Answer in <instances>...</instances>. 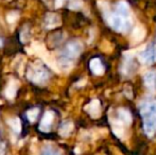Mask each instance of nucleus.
<instances>
[{
  "label": "nucleus",
  "instance_id": "obj_10",
  "mask_svg": "<svg viewBox=\"0 0 156 155\" xmlns=\"http://www.w3.org/2000/svg\"><path fill=\"white\" fill-rule=\"evenodd\" d=\"M91 117L97 118L100 116V101L99 100H93L88 105L85 107Z\"/></svg>",
  "mask_w": 156,
  "mask_h": 155
},
{
  "label": "nucleus",
  "instance_id": "obj_16",
  "mask_svg": "<svg viewBox=\"0 0 156 155\" xmlns=\"http://www.w3.org/2000/svg\"><path fill=\"white\" fill-rule=\"evenodd\" d=\"M144 33H146V32H144V30L142 29V28H136L133 32V39L135 41H141L144 36Z\"/></svg>",
  "mask_w": 156,
  "mask_h": 155
},
{
  "label": "nucleus",
  "instance_id": "obj_20",
  "mask_svg": "<svg viewBox=\"0 0 156 155\" xmlns=\"http://www.w3.org/2000/svg\"><path fill=\"white\" fill-rule=\"evenodd\" d=\"M0 155H4V148L0 147Z\"/></svg>",
  "mask_w": 156,
  "mask_h": 155
},
{
  "label": "nucleus",
  "instance_id": "obj_18",
  "mask_svg": "<svg viewBox=\"0 0 156 155\" xmlns=\"http://www.w3.org/2000/svg\"><path fill=\"white\" fill-rule=\"evenodd\" d=\"M41 155H62V153L58 149H55V148L47 147L41 151Z\"/></svg>",
  "mask_w": 156,
  "mask_h": 155
},
{
  "label": "nucleus",
  "instance_id": "obj_5",
  "mask_svg": "<svg viewBox=\"0 0 156 155\" xmlns=\"http://www.w3.org/2000/svg\"><path fill=\"white\" fill-rule=\"evenodd\" d=\"M139 60L144 64H151L153 62H156V49L153 47H149L141 52L139 55Z\"/></svg>",
  "mask_w": 156,
  "mask_h": 155
},
{
  "label": "nucleus",
  "instance_id": "obj_21",
  "mask_svg": "<svg viewBox=\"0 0 156 155\" xmlns=\"http://www.w3.org/2000/svg\"><path fill=\"white\" fill-rule=\"evenodd\" d=\"M63 0H56V5H60V4H62Z\"/></svg>",
  "mask_w": 156,
  "mask_h": 155
},
{
  "label": "nucleus",
  "instance_id": "obj_19",
  "mask_svg": "<svg viewBox=\"0 0 156 155\" xmlns=\"http://www.w3.org/2000/svg\"><path fill=\"white\" fill-rule=\"evenodd\" d=\"M18 18V13L17 12H11L10 14H8V21L10 23H13L17 20Z\"/></svg>",
  "mask_w": 156,
  "mask_h": 155
},
{
  "label": "nucleus",
  "instance_id": "obj_3",
  "mask_svg": "<svg viewBox=\"0 0 156 155\" xmlns=\"http://www.w3.org/2000/svg\"><path fill=\"white\" fill-rule=\"evenodd\" d=\"M27 76L33 83L39 85L46 84L49 79V72L39 64L30 65L27 71Z\"/></svg>",
  "mask_w": 156,
  "mask_h": 155
},
{
  "label": "nucleus",
  "instance_id": "obj_13",
  "mask_svg": "<svg viewBox=\"0 0 156 155\" xmlns=\"http://www.w3.org/2000/svg\"><path fill=\"white\" fill-rule=\"evenodd\" d=\"M72 130H73V124H72V122L65 121L60 128V134L64 137H67L70 135Z\"/></svg>",
  "mask_w": 156,
  "mask_h": 155
},
{
  "label": "nucleus",
  "instance_id": "obj_7",
  "mask_svg": "<svg viewBox=\"0 0 156 155\" xmlns=\"http://www.w3.org/2000/svg\"><path fill=\"white\" fill-rule=\"evenodd\" d=\"M117 117L119 122H117L116 124L118 125H129L132 121V118H131V114H129V111L124 110V108H119L117 110Z\"/></svg>",
  "mask_w": 156,
  "mask_h": 155
},
{
  "label": "nucleus",
  "instance_id": "obj_17",
  "mask_svg": "<svg viewBox=\"0 0 156 155\" xmlns=\"http://www.w3.org/2000/svg\"><path fill=\"white\" fill-rule=\"evenodd\" d=\"M38 108H31L27 112V118L30 122H34L36 120L37 116H38Z\"/></svg>",
  "mask_w": 156,
  "mask_h": 155
},
{
  "label": "nucleus",
  "instance_id": "obj_8",
  "mask_svg": "<svg viewBox=\"0 0 156 155\" xmlns=\"http://www.w3.org/2000/svg\"><path fill=\"white\" fill-rule=\"evenodd\" d=\"M44 25L47 29H53L61 25V18L56 14H48L44 20Z\"/></svg>",
  "mask_w": 156,
  "mask_h": 155
},
{
  "label": "nucleus",
  "instance_id": "obj_6",
  "mask_svg": "<svg viewBox=\"0 0 156 155\" xmlns=\"http://www.w3.org/2000/svg\"><path fill=\"white\" fill-rule=\"evenodd\" d=\"M53 119H54L53 112H51V111L46 112L41 121V124H39V130L43 131V132H49L50 129H51Z\"/></svg>",
  "mask_w": 156,
  "mask_h": 155
},
{
  "label": "nucleus",
  "instance_id": "obj_15",
  "mask_svg": "<svg viewBox=\"0 0 156 155\" xmlns=\"http://www.w3.org/2000/svg\"><path fill=\"white\" fill-rule=\"evenodd\" d=\"M8 123L15 133H20L21 132V122L18 118H16V117L11 118V119L8 121Z\"/></svg>",
  "mask_w": 156,
  "mask_h": 155
},
{
  "label": "nucleus",
  "instance_id": "obj_14",
  "mask_svg": "<svg viewBox=\"0 0 156 155\" xmlns=\"http://www.w3.org/2000/svg\"><path fill=\"white\" fill-rule=\"evenodd\" d=\"M117 13L121 16L125 17V18H129V9L125 2L121 1L117 4Z\"/></svg>",
  "mask_w": 156,
  "mask_h": 155
},
{
  "label": "nucleus",
  "instance_id": "obj_22",
  "mask_svg": "<svg viewBox=\"0 0 156 155\" xmlns=\"http://www.w3.org/2000/svg\"><path fill=\"white\" fill-rule=\"evenodd\" d=\"M1 46H2V41L0 39V47H1Z\"/></svg>",
  "mask_w": 156,
  "mask_h": 155
},
{
  "label": "nucleus",
  "instance_id": "obj_11",
  "mask_svg": "<svg viewBox=\"0 0 156 155\" xmlns=\"http://www.w3.org/2000/svg\"><path fill=\"white\" fill-rule=\"evenodd\" d=\"M19 84L15 80H11V82L9 83V85L5 88V97L8 99H14L15 96L17 93V88H18Z\"/></svg>",
  "mask_w": 156,
  "mask_h": 155
},
{
  "label": "nucleus",
  "instance_id": "obj_4",
  "mask_svg": "<svg viewBox=\"0 0 156 155\" xmlns=\"http://www.w3.org/2000/svg\"><path fill=\"white\" fill-rule=\"evenodd\" d=\"M109 23L116 31L119 32H126L131 27V23H129V18H125L118 13L112 15L109 18Z\"/></svg>",
  "mask_w": 156,
  "mask_h": 155
},
{
  "label": "nucleus",
  "instance_id": "obj_12",
  "mask_svg": "<svg viewBox=\"0 0 156 155\" xmlns=\"http://www.w3.org/2000/svg\"><path fill=\"white\" fill-rule=\"evenodd\" d=\"M144 83L151 89H156V71H149L144 76Z\"/></svg>",
  "mask_w": 156,
  "mask_h": 155
},
{
  "label": "nucleus",
  "instance_id": "obj_2",
  "mask_svg": "<svg viewBox=\"0 0 156 155\" xmlns=\"http://www.w3.org/2000/svg\"><path fill=\"white\" fill-rule=\"evenodd\" d=\"M82 50H83V45L81 44V41H72L70 43H68L67 46L65 47V49L63 50L58 64H61V66L64 69H68V68L70 69V67L73 64L74 60L80 55Z\"/></svg>",
  "mask_w": 156,
  "mask_h": 155
},
{
  "label": "nucleus",
  "instance_id": "obj_9",
  "mask_svg": "<svg viewBox=\"0 0 156 155\" xmlns=\"http://www.w3.org/2000/svg\"><path fill=\"white\" fill-rule=\"evenodd\" d=\"M89 68L93 71L94 75L101 76L104 73V66H103L100 58H93L90 61V63H89Z\"/></svg>",
  "mask_w": 156,
  "mask_h": 155
},
{
  "label": "nucleus",
  "instance_id": "obj_1",
  "mask_svg": "<svg viewBox=\"0 0 156 155\" xmlns=\"http://www.w3.org/2000/svg\"><path fill=\"white\" fill-rule=\"evenodd\" d=\"M140 114L144 120V129L148 136L156 132V102L147 101L140 106Z\"/></svg>",
  "mask_w": 156,
  "mask_h": 155
}]
</instances>
